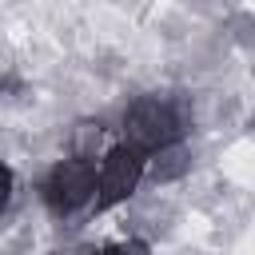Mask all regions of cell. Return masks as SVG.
I'll return each mask as SVG.
<instances>
[{
    "mask_svg": "<svg viewBox=\"0 0 255 255\" xmlns=\"http://www.w3.org/2000/svg\"><path fill=\"white\" fill-rule=\"evenodd\" d=\"M139 175H143V151H135V147L108 151V159L100 167V195H96V203L100 207H112V203L128 199L135 191Z\"/></svg>",
    "mask_w": 255,
    "mask_h": 255,
    "instance_id": "3957f363",
    "label": "cell"
},
{
    "mask_svg": "<svg viewBox=\"0 0 255 255\" xmlns=\"http://www.w3.org/2000/svg\"><path fill=\"white\" fill-rule=\"evenodd\" d=\"M124 131H128V147H135V151H143V155H155V151H163V147L175 143V135H179V116H175V108L163 104V100H139V104L128 112Z\"/></svg>",
    "mask_w": 255,
    "mask_h": 255,
    "instance_id": "6da1fadb",
    "label": "cell"
},
{
    "mask_svg": "<svg viewBox=\"0 0 255 255\" xmlns=\"http://www.w3.org/2000/svg\"><path fill=\"white\" fill-rule=\"evenodd\" d=\"M100 255H143V247H139V243H131V247H108V251H100Z\"/></svg>",
    "mask_w": 255,
    "mask_h": 255,
    "instance_id": "5b68a950",
    "label": "cell"
},
{
    "mask_svg": "<svg viewBox=\"0 0 255 255\" xmlns=\"http://www.w3.org/2000/svg\"><path fill=\"white\" fill-rule=\"evenodd\" d=\"M48 203L56 207V211H76V207H84L96 191H100V171H96V163L88 159V155H76V159H64L56 171H52V179H48Z\"/></svg>",
    "mask_w": 255,
    "mask_h": 255,
    "instance_id": "7a4b0ae2",
    "label": "cell"
},
{
    "mask_svg": "<svg viewBox=\"0 0 255 255\" xmlns=\"http://www.w3.org/2000/svg\"><path fill=\"white\" fill-rule=\"evenodd\" d=\"M187 151L179 147V143H171V147H163V151H155V163H151V175L155 179H175V175H183L187 171Z\"/></svg>",
    "mask_w": 255,
    "mask_h": 255,
    "instance_id": "277c9868",
    "label": "cell"
}]
</instances>
